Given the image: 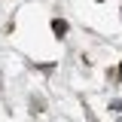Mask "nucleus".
Masks as SVG:
<instances>
[{
	"label": "nucleus",
	"mask_w": 122,
	"mask_h": 122,
	"mask_svg": "<svg viewBox=\"0 0 122 122\" xmlns=\"http://www.w3.org/2000/svg\"><path fill=\"white\" fill-rule=\"evenodd\" d=\"M119 79H122V67H119Z\"/></svg>",
	"instance_id": "2"
},
{
	"label": "nucleus",
	"mask_w": 122,
	"mask_h": 122,
	"mask_svg": "<svg viewBox=\"0 0 122 122\" xmlns=\"http://www.w3.org/2000/svg\"><path fill=\"white\" fill-rule=\"evenodd\" d=\"M119 122H122V119H119Z\"/></svg>",
	"instance_id": "4"
},
{
	"label": "nucleus",
	"mask_w": 122,
	"mask_h": 122,
	"mask_svg": "<svg viewBox=\"0 0 122 122\" xmlns=\"http://www.w3.org/2000/svg\"><path fill=\"white\" fill-rule=\"evenodd\" d=\"M52 30H55L58 37H64V34H67V21H64V18H55V21H52Z\"/></svg>",
	"instance_id": "1"
},
{
	"label": "nucleus",
	"mask_w": 122,
	"mask_h": 122,
	"mask_svg": "<svg viewBox=\"0 0 122 122\" xmlns=\"http://www.w3.org/2000/svg\"><path fill=\"white\" fill-rule=\"evenodd\" d=\"M98 3H101V0H98Z\"/></svg>",
	"instance_id": "3"
}]
</instances>
